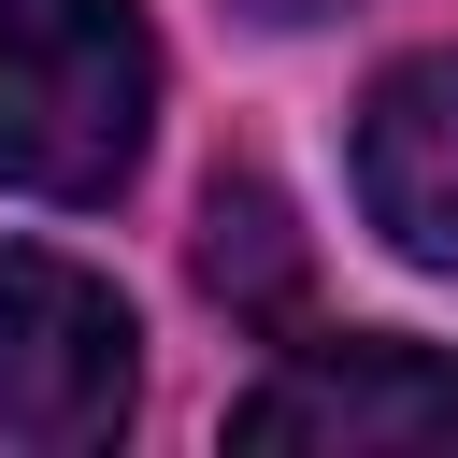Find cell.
Returning <instances> with one entry per match:
<instances>
[{"instance_id":"cell-2","label":"cell","mask_w":458,"mask_h":458,"mask_svg":"<svg viewBox=\"0 0 458 458\" xmlns=\"http://www.w3.org/2000/svg\"><path fill=\"white\" fill-rule=\"evenodd\" d=\"M129 401H143L129 301L57 243H0V444L14 458H86V444L129 429Z\"/></svg>"},{"instance_id":"cell-3","label":"cell","mask_w":458,"mask_h":458,"mask_svg":"<svg viewBox=\"0 0 458 458\" xmlns=\"http://www.w3.org/2000/svg\"><path fill=\"white\" fill-rule=\"evenodd\" d=\"M229 444H458V358L401 344V329H344V344H286V372L243 386Z\"/></svg>"},{"instance_id":"cell-4","label":"cell","mask_w":458,"mask_h":458,"mask_svg":"<svg viewBox=\"0 0 458 458\" xmlns=\"http://www.w3.org/2000/svg\"><path fill=\"white\" fill-rule=\"evenodd\" d=\"M358 215L386 229V258H415V272L458 286V43L401 57L358 100Z\"/></svg>"},{"instance_id":"cell-1","label":"cell","mask_w":458,"mask_h":458,"mask_svg":"<svg viewBox=\"0 0 458 458\" xmlns=\"http://www.w3.org/2000/svg\"><path fill=\"white\" fill-rule=\"evenodd\" d=\"M143 129H157L143 0H0V186L14 200H114Z\"/></svg>"},{"instance_id":"cell-5","label":"cell","mask_w":458,"mask_h":458,"mask_svg":"<svg viewBox=\"0 0 458 458\" xmlns=\"http://www.w3.org/2000/svg\"><path fill=\"white\" fill-rule=\"evenodd\" d=\"M200 286L243 329H286L301 315V229H286V200L258 172H215V200H200Z\"/></svg>"}]
</instances>
